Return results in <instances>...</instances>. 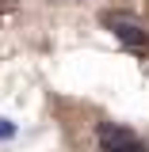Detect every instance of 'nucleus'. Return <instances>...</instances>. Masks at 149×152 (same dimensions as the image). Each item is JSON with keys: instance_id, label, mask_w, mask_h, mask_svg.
Returning <instances> with one entry per match:
<instances>
[{"instance_id": "nucleus-1", "label": "nucleus", "mask_w": 149, "mask_h": 152, "mask_svg": "<svg viewBox=\"0 0 149 152\" xmlns=\"http://www.w3.org/2000/svg\"><path fill=\"white\" fill-rule=\"evenodd\" d=\"M103 27H107L122 46H130V50H138V53L149 50V34H145V27H142L138 19L122 15V12H107V15H103Z\"/></svg>"}, {"instance_id": "nucleus-2", "label": "nucleus", "mask_w": 149, "mask_h": 152, "mask_svg": "<svg viewBox=\"0 0 149 152\" xmlns=\"http://www.w3.org/2000/svg\"><path fill=\"white\" fill-rule=\"evenodd\" d=\"M96 137H99V148L103 152H145V145L126 126H115V122H99L96 126Z\"/></svg>"}]
</instances>
